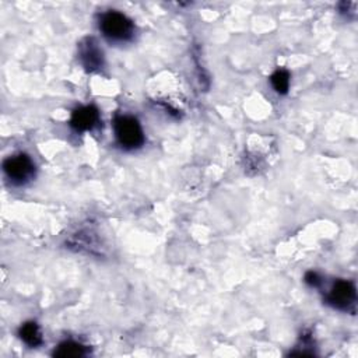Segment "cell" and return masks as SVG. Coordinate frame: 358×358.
I'll list each match as a JSON object with an SVG mask.
<instances>
[{
  "label": "cell",
  "mask_w": 358,
  "mask_h": 358,
  "mask_svg": "<svg viewBox=\"0 0 358 358\" xmlns=\"http://www.w3.org/2000/svg\"><path fill=\"white\" fill-rule=\"evenodd\" d=\"M305 282L310 287H319L322 282V278L316 271H308L305 274Z\"/></svg>",
  "instance_id": "10"
},
{
  "label": "cell",
  "mask_w": 358,
  "mask_h": 358,
  "mask_svg": "<svg viewBox=\"0 0 358 358\" xmlns=\"http://www.w3.org/2000/svg\"><path fill=\"white\" fill-rule=\"evenodd\" d=\"M21 340L29 347H38L42 344V333L35 322H27L20 327L18 331Z\"/></svg>",
  "instance_id": "7"
},
{
  "label": "cell",
  "mask_w": 358,
  "mask_h": 358,
  "mask_svg": "<svg viewBox=\"0 0 358 358\" xmlns=\"http://www.w3.org/2000/svg\"><path fill=\"white\" fill-rule=\"evenodd\" d=\"M3 171L14 185H22L35 175V165L25 154H17L3 161Z\"/></svg>",
  "instance_id": "3"
},
{
  "label": "cell",
  "mask_w": 358,
  "mask_h": 358,
  "mask_svg": "<svg viewBox=\"0 0 358 358\" xmlns=\"http://www.w3.org/2000/svg\"><path fill=\"white\" fill-rule=\"evenodd\" d=\"M355 299V285L348 280H337L327 294V302L341 310H348L354 308Z\"/></svg>",
  "instance_id": "4"
},
{
  "label": "cell",
  "mask_w": 358,
  "mask_h": 358,
  "mask_svg": "<svg viewBox=\"0 0 358 358\" xmlns=\"http://www.w3.org/2000/svg\"><path fill=\"white\" fill-rule=\"evenodd\" d=\"M99 122V112L94 105H85L74 109L70 117V124L77 131L91 130Z\"/></svg>",
  "instance_id": "6"
},
{
  "label": "cell",
  "mask_w": 358,
  "mask_h": 358,
  "mask_svg": "<svg viewBox=\"0 0 358 358\" xmlns=\"http://www.w3.org/2000/svg\"><path fill=\"white\" fill-rule=\"evenodd\" d=\"M99 28L102 34L115 42H124L133 38L134 25L130 18L119 11H106L101 15Z\"/></svg>",
  "instance_id": "2"
},
{
  "label": "cell",
  "mask_w": 358,
  "mask_h": 358,
  "mask_svg": "<svg viewBox=\"0 0 358 358\" xmlns=\"http://www.w3.org/2000/svg\"><path fill=\"white\" fill-rule=\"evenodd\" d=\"M271 85L278 94H287L289 88V74L285 70H277L273 73L271 78Z\"/></svg>",
  "instance_id": "9"
},
{
  "label": "cell",
  "mask_w": 358,
  "mask_h": 358,
  "mask_svg": "<svg viewBox=\"0 0 358 358\" xmlns=\"http://www.w3.org/2000/svg\"><path fill=\"white\" fill-rule=\"evenodd\" d=\"M87 354V348L76 341H63L57 345V348L53 351L55 357L59 358H80Z\"/></svg>",
  "instance_id": "8"
},
{
  "label": "cell",
  "mask_w": 358,
  "mask_h": 358,
  "mask_svg": "<svg viewBox=\"0 0 358 358\" xmlns=\"http://www.w3.org/2000/svg\"><path fill=\"white\" fill-rule=\"evenodd\" d=\"M113 130L117 143L126 150L138 148L144 143L141 124L134 116L117 115L113 120Z\"/></svg>",
  "instance_id": "1"
},
{
  "label": "cell",
  "mask_w": 358,
  "mask_h": 358,
  "mask_svg": "<svg viewBox=\"0 0 358 358\" xmlns=\"http://www.w3.org/2000/svg\"><path fill=\"white\" fill-rule=\"evenodd\" d=\"M78 48H80L81 63L88 71H94L102 67L103 55L94 38H85L84 41L80 42Z\"/></svg>",
  "instance_id": "5"
}]
</instances>
